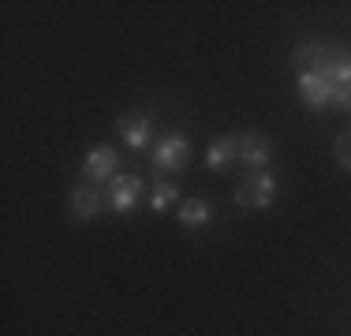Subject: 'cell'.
Returning <instances> with one entry per match:
<instances>
[{
	"mask_svg": "<svg viewBox=\"0 0 351 336\" xmlns=\"http://www.w3.org/2000/svg\"><path fill=\"white\" fill-rule=\"evenodd\" d=\"M306 71H317L322 79H329L340 90H351V56L340 45H314V56H311Z\"/></svg>",
	"mask_w": 351,
	"mask_h": 336,
	"instance_id": "1",
	"label": "cell"
},
{
	"mask_svg": "<svg viewBox=\"0 0 351 336\" xmlns=\"http://www.w3.org/2000/svg\"><path fill=\"white\" fill-rule=\"evenodd\" d=\"M191 161V142L183 134H165L154 149V168L157 172H180Z\"/></svg>",
	"mask_w": 351,
	"mask_h": 336,
	"instance_id": "3",
	"label": "cell"
},
{
	"mask_svg": "<svg viewBox=\"0 0 351 336\" xmlns=\"http://www.w3.org/2000/svg\"><path fill=\"white\" fill-rule=\"evenodd\" d=\"M269 154H273V142L265 139V134L247 131L243 139H239V161L250 165V172H258V168L269 165Z\"/></svg>",
	"mask_w": 351,
	"mask_h": 336,
	"instance_id": "7",
	"label": "cell"
},
{
	"mask_svg": "<svg viewBox=\"0 0 351 336\" xmlns=\"http://www.w3.org/2000/svg\"><path fill=\"white\" fill-rule=\"evenodd\" d=\"M142 187H146V183L138 180V176H116L112 180V187H108V209H112V213H131V209H135V202L142 198Z\"/></svg>",
	"mask_w": 351,
	"mask_h": 336,
	"instance_id": "5",
	"label": "cell"
},
{
	"mask_svg": "<svg viewBox=\"0 0 351 336\" xmlns=\"http://www.w3.org/2000/svg\"><path fill=\"white\" fill-rule=\"evenodd\" d=\"M116 149L112 146H94L86 157H82V176L86 183H112L116 180Z\"/></svg>",
	"mask_w": 351,
	"mask_h": 336,
	"instance_id": "4",
	"label": "cell"
},
{
	"mask_svg": "<svg viewBox=\"0 0 351 336\" xmlns=\"http://www.w3.org/2000/svg\"><path fill=\"white\" fill-rule=\"evenodd\" d=\"M176 198H180V187H176V183H157L154 195H149V209H154V213H165Z\"/></svg>",
	"mask_w": 351,
	"mask_h": 336,
	"instance_id": "12",
	"label": "cell"
},
{
	"mask_svg": "<svg viewBox=\"0 0 351 336\" xmlns=\"http://www.w3.org/2000/svg\"><path fill=\"white\" fill-rule=\"evenodd\" d=\"M116 128H120V139L128 142L131 149H146V142H149V116L123 112L120 120H116Z\"/></svg>",
	"mask_w": 351,
	"mask_h": 336,
	"instance_id": "8",
	"label": "cell"
},
{
	"mask_svg": "<svg viewBox=\"0 0 351 336\" xmlns=\"http://www.w3.org/2000/svg\"><path fill=\"white\" fill-rule=\"evenodd\" d=\"M332 157H337L340 168H348V172H351V134H340V139H337V146H332Z\"/></svg>",
	"mask_w": 351,
	"mask_h": 336,
	"instance_id": "13",
	"label": "cell"
},
{
	"mask_svg": "<svg viewBox=\"0 0 351 336\" xmlns=\"http://www.w3.org/2000/svg\"><path fill=\"white\" fill-rule=\"evenodd\" d=\"M273 198H277V180L265 168L247 172L236 187V206H243V209H265V206H273Z\"/></svg>",
	"mask_w": 351,
	"mask_h": 336,
	"instance_id": "2",
	"label": "cell"
},
{
	"mask_svg": "<svg viewBox=\"0 0 351 336\" xmlns=\"http://www.w3.org/2000/svg\"><path fill=\"white\" fill-rule=\"evenodd\" d=\"M176 221H180L183 228H206V224H210V206H206L202 198H187L180 206V213H176Z\"/></svg>",
	"mask_w": 351,
	"mask_h": 336,
	"instance_id": "11",
	"label": "cell"
},
{
	"mask_svg": "<svg viewBox=\"0 0 351 336\" xmlns=\"http://www.w3.org/2000/svg\"><path fill=\"white\" fill-rule=\"evenodd\" d=\"M101 209V195L94 187H75L71 191V217L75 221H94Z\"/></svg>",
	"mask_w": 351,
	"mask_h": 336,
	"instance_id": "10",
	"label": "cell"
},
{
	"mask_svg": "<svg viewBox=\"0 0 351 336\" xmlns=\"http://www.w3.org/2000/svg\"><path fill=\"white\" fill-rule=\"evenodd\" d=\"M232 161H239V139L221 134V139H213L210 146H206V165H210L213 172H224Z\"/></svg>",
	"mask_w": 351,
	"mask_h": 336,
	"instance_id": "9",
	"label": "cell"
},
{
	"mask_svg": "<svg viewBox=\"0 0 351 336\" xmlns=\"http://www.w3.org/2000/svg\"><path fill=\"white\" fill-rule=\"evenodd\" d=\"M332 82L322 79L317 71H299V94L311 108H332Z\"/></svg>",
	"mask_w": 351,
	"mask_h": 336,
	"instance_id": "6",
	"label": "cell"
}]
</instances>
